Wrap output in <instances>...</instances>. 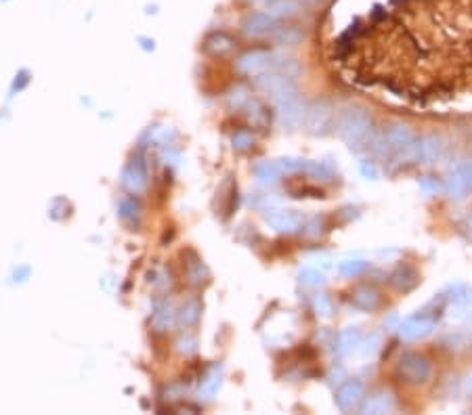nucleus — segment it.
I'll return each instance as SVG.
<instances>
[{"label":"nucleus","instance_id":"obj_31","mask_svg":"<svg viewBox=\"0 0 472 415\" xmlns=\"http://www.w3.org/2000/svg\"><path fill=\"white\" fill-rule=\"evenodd\" d=\"M300 283L307 285V288H317L324 283V275L319 270H313V268H304L300 273Z\"/></svg>","mask_w":472,"mask_h":415},{"label":"nucleus","instance_id":"obj_27","mask_svg":"<svg viewBox=\"0 0 472 415\" xmlns=\"http://www.w3.org/2000/svg\"><path fill=\"white\" fill-rule=\"evenodd\" d=\"M365 268H367L365 261H344V263L338 264V273L344 275V277H357V275L364 273Z\"/></svg>","mask_w":472,"mask_h":415},{"label":"nucleus","instance_id":"obj_14","mask_svg":"<svg viewBox=\"0 0 472 415\" xmlns=\"http://www.w3.org/2000/svg\"><path fill=\"white\" fill-rule=\"evenodd\" d=\"M393 409H395V399H393V394H391V392H376L374 396L367 399V403L361 407V414H391Z\"/></svg>","mask_w":472,"mask_h":415},{"label":"nucleus","instance_id":"obj_11","mask_svg":"<svg viewBox=\"0 0 472 415\" xmlns=\"http://www.w3.org/2000/svg\"><path fill=\"white\" fill-rule=\"evenodd\" d=\"M433 330H435V321L424 317V315L422 317H409L399 325L401 338L409 340V342L426 338Z\"/></svg>","mask_w":472,"mask_h":415},{"label":"nucleus","instance_id":"obj_36","mask_svg":"<svg viewBox=\"0 0 472 415\" xmlns=\"http://www.w3.org/2000/svg\"><path fill=\"white\" fill-rule=\"evenodd\" d=\"M282 170H288V172H296V170H302L304 168V159H294V157H286V159H279L277 162Z\"/></svg>","mask_w":472,"mask_h":415},{"label":"nucleus","instance_id":"obj_29","mask_svg":"<svg viewBox=\"0 0 472 415\" xmlns=\"http://www.w3.org/2000/svg\"><path fill=\"white\" fill-rule=\"evenodd\" d=\"M313 308H315V312L319 315V317H332V312H334V306H332V300H329V296L327 294H317L315 298H313Z\"/></svg>","mask_w":472,"mask_h":415},{"label":"nucleus","instance_id":"obj_38","mask_svg":"<svg viewBox=\"0 0 472 415\" xmlns=\"http://www.w3.org/2000/svg\"><path fill=\"white\" fill-rule=\"evenodd\" d=\"M361 172H364V177H367V179H376V168H374V164H369V162H361Z\"/></svg>","mask_w":472,"mask_h":415},{"label":"nucleus","instance_id":"obj_30","mask_svg":"<svg viewBox=\"0 0 472 415\" xmlns=\"http://www.w3.org/2000/svg\"><path fill=\"white\" fill-rule=\"evenodd\" d=\"M231 143H233V149L246 151L255 145V137H252L248 130H240V132H235V135H233Z\"/></svg>","mask_w":472,"mask_h":415},{"label":"nucleus","instance_id":"obj_35","mask_svg":"<svg viewBox=\"0 0 472 415\" xmlns=\"http://www.w3.org/2000/svg\"><path fill=\"white\" fill-rule=\"evenodd\" d=\"M418 185H420V189H422L426 195H436V193L443 189V185L436 181L435 177H424V179H420V183H418Z\"/></svg>","mask_w":472,"mask_h":415},{"label":"nucleus","instance_id":"obj_3","mask_svg":"<svg viewBox=\"0 0 472 415\" xmlns=\"http://www.w3.org/2000/svg\"><path fill=\"white\" fill-rule=\"evenodd\" d=\"M332 117H334L332 103L327 99H315L304 107V115H302L304 130L311 135H326L327 128L332 126Z\"/></svg>","mask_w":472,"mask_h":415},{"label":"nucleus","instance_id":"obj_37","mask_svg":"<svg viewBox=\"0 0 472 415\" xmlns=\"http://www.w3.org/2000/svg\"><path fill=\"white\" fill-rule=\"evenodd\" d=\"M458 170H460V174L464 177V181L468 183V187L472 189V159L464 162V164H462V166H460Z\"/></svg>","mask_w":472,"mask_h":415},{"label":"nucleus","instance_id":"obj_32","mask_svg":"<svg viewBox=\"0 0 472 415\" xmlns=\"http://www.w3.org/2000/svg\"><path fill=\"white\" fill-rule=\"evenodd\" d=\"M304 168H307V170H309V174H311V177H315V179H324V181H329V179H332V170L326 168L324 164L309 162V164H304Z\"/></svg>","mask_w":472,"mask_h":415},{"label":"nucleus","instance_id":"obj_4","mask_svg":"<svg viewBox=\"0 0 472 415\" xmlns=\"http://www.w3.org/2000/svg\"><path fill=\"white\" fill-rule=\"evenodd\" d=\"M275 53L269 51V48H252V51H246L244 55H240L237 59V70L246 75H256L265 74L269 70H273L277 63H275Z\"/></svg>","mask_w":472,"mask_h":415},{"label":"nucleus","instance_id":"obj_18","mask_svg":"<svg viewBox=\"0 0 472 415\" xmlns=\"http://www.w3.org/2000/svg\"><path fill=\"white\" fill-rule=\"evenodd\" d=\"M359 344H361V334H359V330L349 327V330H344V332L338 334V340H336V350H338L340 354H351L353 350L359 348Z\"/></svg>","mask_w":472,"mask_h":415},{"label":"nucleus","instance_id":"obj_34","mask_svg":"<svg viewBox=\"0 0 472 415\" xmlns=\"http://www.w3.org/2000/svg\"><path fill=\"white\" fill-rule=\"evenodd\" d=\"M229 103L237 110V107H242L244 103H248V88L246 86H237L235 90H233V95L229 97Z\"/></svg>","mask_w":472,"mask_h":415},{"label":"nucleus","instance_id":"obj_28","mask_svg":"<svg viewBox=\"0 0 472 415\" xmlns=\"http://www.w3.org/2000/svg\"><path fill=\"white\" fill-rule=\"evenodd\" d=\"M139 204L133 199V197H126V199H122L120 201V216L124 219V221H135V219H139Z\"/></svg>","mask_w":472,"mask_h":415},{"label":"nucleus","instance_id":"obj_10","mask_svg":"<svg viewBox=\"0 0 472 415\" xmlns=\"http://www.w3.org/2000/svg\"><path fill=\"white\" fill-rule=\"evenodd\" d=\"M302 115H304V105L300 103L298 95L277 103V117L284 128H290V130L298 128L302 124Z\"/></svg>","mask_w":472,"mask_h":415},{"label":"nucleus","instance_id":"obj_2","mask_svg":"<svg viewBox=\"0 0 472 415\" xmlns=\"http://www.w3.org/2000/svg\"><path fill=\"white\" fill-rule=\"evenodd\" d=\"M256 86H258L265 95H269L275 103L286 101V99L298 95V88H296V84H294V78L284 74V72H279L277 68H273V70H269V72H265V74L256 75Z\"/></svg>","mask_w":472,"mask_h":415},{"label":"nucleus","instance_id":"obj_5","mask_svg":"<svg viewBox=\"0 0 472 415\" xmlns=\"http://www.w3.org/2000/svg\"><path fill=\"white\" fill-rule=\"evenodd\" d=\"M431 374H433V367H431V361L426 357L409 352L401 359L399 376L407 384H422L431 377Z\"/></svg>","mask_w":472,"mask_h":415},{"label":"nucleus","instance_id":"obj_13","mask_svg":"<svg viewBox=\"0 0 472 415\" xmlns=\"http://www.w3.org/2000/svg\"><path fill=\"white\" fill-rule=\"evenodd\" d=\"M267 223L277 233H294L302 225V216L292 210H273L267 214Z\"/></svg>","mask_w":472,"mask_h":415},{"label":"nucleus","instance_id":"obj_24","mask_svg":"<svg viewBox=\"0 0 472 415\" xmlns=\"http://www.w3.org/2000/svg\"><path fill=\"white\" fill-rule=\"evenodd\" d=\"M218 386H220V369H218V367H212V369L206 374V379L202 382V386H200V394H202L204 399H212V396L217 394Z\"/></svg>","mask_w":472,"mask_h":415},{"label":"nucleus","instance_id":"obj_12","mask_svg":"<svg viewBox=\"0 0 472 415\" xmlns=\"http://www.w3.org/2000/svg\"><path fill=\"white\" fill-rule=\"evenodd\" d=\"M122 185L128 189L130 193H141L147 187V170L143 162L135 157L122 172Z\"/></svg>","mask_w":472,"mask_h":415},{"label":"nucleus","instance_id":"obj_9","mask_svg":"<svg viewBox=\"0 0 472 415\" xmlns=\"http://www.w3.org/2000/svg\"><path fill=\"white\" fill-rule=\"evenodd\" d=\"M242 28H244V34H246V36H267V34H271V32L277 28V19L271 17L267 11H255V13H250V15L244 19Z\"/></svg>","mask_w":472,"mask_h":415},{"label":"nucleus","instance_id":"obj_39","mask_svg":"<svg viewBox=\"0 0 472 415\" xmlns=\"http://www.w3.org/2000/svg\"><path fill=\"white\" fill-rule=\"evenodd\" d=\"M464 388H466V392L472 396V374L466 377V384H464Z\"/></svg>","mask_w":472,"mask_h":415},{"label":"nucleus","instance_id":"obj_8","mask_svg":"<svg viewBox=\"0 0 472 415\" xmlns=\"http://www.w3.org/2000/svg\"><path fill=\"white\" fill-rule=\"evenodd\" d=\"M365 386L361 379H349L340 386V390L336 392V403L342 411H353L355 407H359V403L364 401Z\"/></svg>","mask_w":472,"mask_h":415},{"label":"nucleus","instance_id":"obj_17","mask_svg":"<svg viewBox=\"0 0 472 415\" xmlns=\"http://www.w3.org/2000/svg\"><path fill=\"white\" fill-rule=\"evenodd\" d=\"M353 304H355L357 308H361V310H374V308H378V304H380V294H378L374 288H369V285L357 288V290L353 292Z\"/></svg>","mask_w":472,"mask_h":415},{"label":"nucleus","instance_id":"obj_19","mask_svg":"<svg viewBox=\"0 0 472 415\" xmlns=\"http://www.w3.org/2000/svg\"><path fill=\"white\" fill-rule=\"evenodd\" d=\"M267 13L275 19H282V17H290L294 13L300 11V2L298 0H273L271 4L265 6Z\"/></svg>","mask_w":472,"mask_h":415},{"label":"nucleus","instance_id":"obj_1","mask_svg":"<svg viewBox=\"0 0 472 415\" xmlns=\"http://www.w3.org/2000/svg\"><path fill=\"white\" fill-rule=\"evenodd\" d=\"M340 139L351 147V149H361L369 143L371 132H374V122L371 115L361 105H347L338 113L336 122Z\"/></svg>","mask_w":472,"mask_h":415},{"label":"nucleus","instance_id":"obj_40","mask_svg":"<svg viewBox=\"0 0 472 415\" xmlns=\"http://www.w3.org/2000/svg\"><path fill=\"white\" fill-rule=\"evenodd\" d=\"M250 2H255V4H262V6H267V4H271L273 0H250Z\"/></svg>","mask_w":472,"mask_h":415},{"label":"nucleus","instance_id":"obj_33","mask_svg":"<svg viewBox=\"0 0 472 415\" xmlns=\"http://www.w3.org/2000/svg\"><path fill=\"white\" fill-rule=\"evenodd\" d=\"M378 346H380V336H378V334H371L369 338L365 340L364 344H359L361 357H374V352L378 350Z\"/></svg>","mask_w":472,"mask_h":415},{"label":"nucleus","instance_id":"obj_22","mask_svg":"<svg viewBox=\"0 0 472 415\" xmlns=\"http://www.w3.org/2000/svg\"><path fill=\"white\" fill-rule=\"evenodd\" d=\"M447 193H449V197H453V199H462L466 193H468V183L464 181V177L460 174V170H453L451 174H449V179H447Z\"/></svg>","mask_w":472,"mask_h":415},{"label":"nucleus","instance_id":"obj_20","mask_svg":"<svg viewBox=\"0 0 472 415\" xmlns=\"http://www.w3.org/2000/svg\"><path fill=\"white\" fill-rule=\"evenodd\" d=\"M271 38H273L275 44L294 46V44H298V42L304 38V34H302L298 28H294V26H286V28H275V30L271 32Z\"/></svg>","mask_w":472,"mask_h":415},{"label":"nucleus","instance_id":"obj_25","mask_svg":"<svg viewBox=\"0 0 472 415\" xmlns=\"http://www.w3.org/2000/svg\"><path fill=\"white\" fill-rule=\"evenodd\" d=\"M200 302L197 300H189L185 306L181 308V315H179V323L185 325V327H189V325H193L197 319H200Z\"/></svg>","mask_w":472,"mask_h":415},{"label":"nucleus","instance_id":"obj_6","mask_svg":"<svg viewBox=\"0 0 472 415\" xmlns=\"http://www.w3.org/2000/svg\"><path fill=\"white\" fill-rule=\"evenodd\" d=\"M386 135V141H389V147L393 151H397L401 157L405 155V157H414V153H416V137H414V132H411V128L409 126H405V124H395V126H391L389 128V132H384Z\"/></svg>","mask_w":472,"mask_h":415},{"label":"nucleus","instance_id":"obj_15","mask_svg":"<svg viewBox=\"0 0 472 415\" xmlns=\"http://www.w3.org/2000/svg\"><path fill=\"white\" fill-rule=\"evenodd\" d=\"M204 48L215 57H225V55H231L235 51V40L227 36V34H222V32H217V34L206 38Z\"/></svg>","mask_w":472,"mask_h":415},{"label":"nucleus","instance_id":"obj_26","mask_svg":"<svg viewBox=\"0 0 472 415\" xmlns=\"http://www.w3.org/2000/svg\"><path fill=\"white\" fill-rule=\"evenodd\" d=\"M153 327L158 330V332H164V330H168V325L173 323V308L170 306H160L155 312H153Z\"/></svg>","mask_w":472,"mask_h":415},{"label":"nucleus","instance_id":"obj_7","mask_svg":"<svg viewBox=\"0 0 472 415\" xmlns=\"http://www.w3.org/2000/svg\"><path fill=\"white\" fill-rule=\"evenodd\" d=\"M445 153V141L438 135H426L416 141L414 159L420 164H436Z\"/></svg>","mask_w":472,"mask_h":415},{"label":"nucleus","instance_id":"obj_21","mask_svg":"<svg viewBox=\"0 0 472 415\" xmlns=\"http://www.w3.org/2000/svg\"><path fill=\"white\" fill-rule=\"evenodd\" d=\"M279 174H282V168L275 162H262V164L256 166V179L262 185H273L279 179Z\"/></svg>","mask_w":472,"mask_h":415},{"label":"nucleus","instance_id":"obj_23","mask_svg":"<svg viewBox=\"0 0 472 415\" xmlns=\"http://www.w3.org/2000/svg\"><path fill=\"white\" fill-rule=\"evenodd\" d=\"M451 302L456 306V312H471L472 310V288L468 285H458L453 290Z\"/></svg>","mask_w":472,"mask_h":415},{"label":"nucleus","instance_id":"obj_16","mask_svg":"<svg viewBox=\"0 0 472 415\" xmlns=\"http://www.w3.org/2000/svg\"><path fill=\"white\" fill-rule=\"evenodd\" d=\"M391 281H393L395 288H399L403 292H409V290L416 288V283H418V273H416V268L409 266V264H399V266L395 268V273L391 275Z\"/></svg>","mask_w":472,"mask_h":415}]
</instances>
